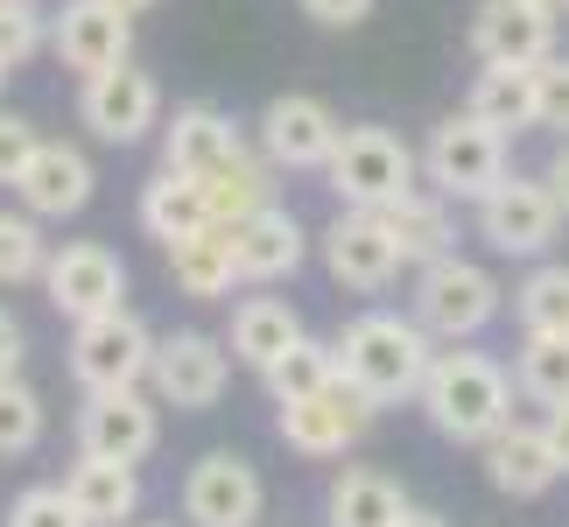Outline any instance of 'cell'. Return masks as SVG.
I'll return each mask as SVG.
<instances>
[{
    "mask_svg": "<svg viewBox=\"0 0 569 527\" xmlns=\"http://www.w3.org/2000/svg\"><path fill=\"white\" fill-rule=\"evenodd\" d=\"M331 345H338V380L359 387L373 408L415 401L422 380H429V359H436V338L401 310H366V317L345 324Z\"/></svg>",
    "mask_w": 569,
    "mask_h": 527,
    "instance_id": "6da1fadb",
    "label": "cell"
},
{
    "mask_svg": "<svg viewBox=\"0 0 569 527\" xmlns=\"http://www.w3.org/2000/svg\"><path fill=\"white\" fill-rule=\"evenodd\" d=\"M422 415L436 436L450 444H492L499 429L513 422V372L492 359V351H436L429 380H422Z\"/></svg>",
    "mask_w": 569,
    "mask_h": 527,
    "instance_id": "7a4b0ae2",
    "label": "cell"
},
{
    "mask_svg": "<svg viewBox=\"0 0 569 527\" xmlns=\"http://www.w3.org/2000/svg\"><path fill=\"white\" fill-rule=\"evenodd\" d=\"M499 302H507V289L492 281V268H478L465 253H443L415 275V324L443 345H471L499 317Z\"/></svg>",
    "mask_w": 569,
    "mask_h": 527,
    "instance_id": "3957f363",
    "label": "cell"
},
{
    "mask_svg": "<svg viewBox=\"0 0 569 527\" xmlns=\"http://www.w3.org/2000/svg\"><path fill=\"white\" fill-rule=\"evenodd\" d=\"M323 176H331L338 205H359V211H380L393 205V197L415 190V176H422V156L393 135V127H345L331 162H323Z\"/></svg>",
    "mask_w": 569,
    "mask_h": 527,
    "instance_id": "277c9868",
    "label": "cell"
},
{
    "mask_svg": "<svg viewBox=\"0 0 569 527\" xmlns=\"http://www.w3.org/2000/svg\"><path fill=\"white\" fill-rule=\"evenodd\" d=\"M562 232V205L549 190V176H499V183L478 197V239L507 260H541Z\"/></svg>",
    "mask_w": 569,
    "mask_h": 527,
    "instance_id": "5b68a950",
    "label": "cell"
},
{
    "mask_svg": "<svg viewBox=\"0 0 569 527\" xmlns=\"http://www.w3.org/2000/svg\"><path fill=\"white\" fill-rule=\"evenodd\" d=\"M422 176L443 197H486L499 176H507V135L499 127H486L465 106V113H450V120H436V135H429V148H422Z\"/></svg>",
    "mask_w": 569,
    "mask_h": 527,
    "instance_id": "8992f818",
    "label": "cell"
},
{
    "mask_svg": "<svg viewBox=\"0 0 569 527\" xmlns=\"http://www.w3.org/2000/svg\"><path fill=\"white\" fill-rule=\"evenodd\" d=\"M148 387H156L162 408L204 415V408L226 401V387H232V345L211 338V331H169V338H156Z\"/></svg>",
    "mask_w": 569,
    "mask_h": 527,
    "instance_id": "52a82bcc",
    "label": "cell"
},
{
    "mask_svg": "<svg viewBox=\"0 0 569 527\" xmlns=\"http://www.w3.org/2000/svg\"><path fill=\"white\" fill-rule=\"evenodd\" d=\"M373 401H366L359 387H345V380H331V387H317V394H302V401H274V436L289 444L296 457H345L359 444L366 429H373Z\"/></svg>",
    "mask_w": 569,
    "mask_h": 527,
    "instance_id": "ba28073f",
    "label": "cell"
},
{
    "mask_svg": "<svg viewBox=\"0 0 569 527\" xmlns=\"http://www.w3.org/2000/svg\"><path fill=\"white\" fill-rule=\"evenodd\" d=\"M148 366H156V331H148L127 302H120V310H106V317H84L78 331H71V372H78L84 394H99V387H141Z\"/></svg>",
    "mask_w": 569,
    "mask_h": 527,
    "instance_id": "9c48e42d",
    "label": "cell"
},
{
    "mask_svg": "<svg viewBox=\"0 0 569 527\" xmlns=\"http://www.w3.org/2000/svg\"><path fill=\"white\" fill-rule=\"evenodd\" d=\"M42 296H50L57 317H106L127 302V268L120 253L106 247V239H63V247H50V268H42Z\"/></svg>",
    "mask_w": 569,
    "mask_h": 527,
    "instance_id": "30bf717a",
    "label": "cell"
},
{
    "mask_svg": "<svg viewBox=\"0 0 569 527\" xmlns=\"http://www.w3.org/2000/svg\"><path fill=\"white\" fill-rule=\"evenodd\" d=\"M78 120L92 127V141L106 148H134L141 135L162 127V84L134 71V63H113V71H92L78 92Z\"/></svg>",
    "mask_w": 569,
    "mask_h": 527,
    "instance_id": "8fae6325",
    "label": "cell"
},
{
    "mask_svg": "<svg viewBox=\"0 0 569 527\" xmlns=\"http://www.w3.org/2000/svg\"><path fill=\"white\" fill-rule=\"evenodd\" d=\"M268 486L239 450H204L183 478V520L190 527H260Z\"/></svg>",
    "mask_w": 569,
    "mask_h": 527,
    "instance_id": "7c38bea8",
    "label": "cell"
},
{
    "mask_svg": "<svg viewBox=\"0 0 569 527\" xmlns=\"http://www.w3.org/2000/svg\"><path fill=\"white\" fill-rule=\"evenodd\" d=\"M50 57L78 78L113 71L134 57V14H120L113 0H63L50 14Z\"/></svg>",
    "mask_w": 569,
    "mask_h": 527,
    "instance_id": "4fadbf2b",
    "label": "cell"
},
{
    "mask_svg": "<svg viewBox=\"0 0 569 527\" xmlns=\"http://www.w3.org/2000/svg\"><path fill=\"white\" fill-rule=\"evenodd\" d=\"M323 268H331L338 289H352V296H380L393 275H401V253H393V239L380 226V211H359V205H345L331 226H323Z\"/></svg>",
    "mask_w": 569,
    "mask_h": 527,
    "instance_id": "5bb4252c",
    "label": "cell"
},
{
    "mask_svg": "<svg viewBox=\"0 0 569 527\" xmlns=\"http://www.w3.org/2000/svg\"><path fill=\"white\" fill-rule=\"evenodd\" d=\"M156 444H162V415H156V401H148L141 387H99V394H84V408H78V450L141 465Z\"/></svg>",
    "mask_w": 569,
    "mask_h": 527,
    "instance_id": "9a60e30c",
    "label": "cell"
},
{
    "mask_svg": "<svg viewBox=\"0 0 569 527\" xmlns=\"http://www.w3.org/2000/svg\"><path fill=\"white\" fill-rule=\"evenodd\" d=\"M226 247H232L239 281L268 289V281H289L302 260H310V232H302V218L289 205H260V211L226 226Z\"/></svg>",
    "mask_w": 569,
    "mask_h": 527,
    "instance_id": "2e32d148",
    "label": "cell"
},
{
    "mask_svg": "<svg viewBox=\"0 0 569 527\" xmlns=\"http://www.w3.org/2000/svg\"><path fill=\"white\" fill-rule=\"evenodd\" d=\"M338 135H345V120L317 92H281V99H268V113H260V156L274 169H323Z\"/></svg>",
    "mask_w": 569,
    "mask_h": 527,
    "instance_id": "e0dca14e",
    "label": "cell"
},
{
    "mask_svg": "<svg viewBox=\"0 0 569 527\" xmlns=\"http://www.w3.org/2000/svg\"><path fill=\"white\" fill-rule=\"evenodd\" d=\"M92 162H84V148L71 141H36V156L21 162L14 176V197H21V211H36V218H78L84 205H92Z\"/></svg>",
    "mask_w": 569,
    "mask_h": 527,
    "instance_id": "ac0fdd59",
    "label": "cell"
},
{
    "mask_svg": "<svg viewBox=\"0 0 569 527\" xmlns=\"http://www.w3.org/2000/svg\"><path fill=\"white\" fill-rule=\"evenodd\" d=\"M471 50L478 63H541L556 57V14H541L535 0H478Z\"/></svg>",
    "mask_w": 569,
    "mask_h": 527,
    "instance_id": "d6986e66",
    "label": "cell"
},
{
    "mask_svg": "<svg viewBox=\"0 0 569 527\" xmlns=\"http://www.w3.org/2000/svg\"><path fill=\"white\" fill-rule=\"evenodd\" d=\"M486 450V478H492V493H507V499H541L562 478L556 465V450H549V429H528V422H507L492 436V444H478Z\"/></svg>",
    "mask_w": 569,
    "mask_h": 527,
    "instance_id": "ffe728a7",
    "label": "cell"
},
{
    "mask_svg": "<svg viewBox=\"0 0 569 527\" xmlns=\"http://www.w3.org/2000/svg\"><path fill=\"white\" fill-rule=\"evenodd\" d=\"M380 226L393 239V253H401V268H429V260L457 253V226H450L443 190H422V183H415L408 197L380 205Z\"/></svg>",
    "mask_w": 569,
    "mask_h": 527,
    "instance_id": "44dd1931",
    "label": "cell"
},
{
    "mask_svg": "<svg viewBox=\"0 0 569 527\" xmlns=\"http://www.w3.org/2000/svg\"><path fill=\"white\" fill-rule=\"evenodd\" d=\"M63 493L78 499V514L92 520V527H120V520H134V507H141V471L127 465V457H92V450H78L71 478H63Z\"/></svg>",
    "mask_w": 569,
    "mask_h": 527,
    "instance_id": "7402d4cb",
    "label": "cell"
},
{
    "mask_svg": "<svg viewBox=\"0 0 569 527\" xmlns=\"http://www.w3.org/2000/svg\"><path fill=\"white\" fill-rule=\"evenodd\" d=\"M239 148V127L218 106H177V120H162V169L211 176Z\"/></svg>",
    "mask_w": 569,
    "mask_h": 527,
    "instance_id": "603a6c76",
    "label": "cell"
},
{
    "mask_svg": "<svg viewBox=\"0 0 569 527\" xmlns=\"http://www.w3.org/2000/svg\"><path fill=\"white\" fill-rule=\"evenodd\" d=\"M197 183H204L211 226H232V218H247V211H260V205H274V162H268V156H253L247 141H239L211 176H197Z\"/></svg>",
    "mask_w": 569,
    "mask_h": 527,
    "instance_id": "cb8c5ba5",
    "label": "cell"
},
{
    "mask_svg": "<svg viewBox=\"0 0 569 527\" xmlns=\"http://www.w3.org/2000/svg\"><path fill=\"white\" fill-rule=\"evenodd\" d=\"M169 275H177V289L190 302H226L232 296V247H226V226H204V232H190V239H169Z\"/></svg>",
    "mask_w": 569,
    "mask_h": 527,
    "instance_id": "d4e9b609",
    "label": "cell"
},
{
    "mask_svg": "<svg viewBox=\"0 0 569 527\" xmlns=\"http://www.w3.org/2000/svg\"><path fill=\"white\" fill-rule=\"evenodd\" d=\"M296 338H302V317L289 310V302H281V296H247V302L232 310V338H226V345H232L239 366L268 372Z\"/></svg>",
    "mask_w": 569,
    "mask_h": 527,
    "instance_id": "484cf974",
    "label": "cell"
},
{
    "mask_svg": "<svg viewBox=\"0 0 569 527\" xmlns=\"http://www.w3.org/2000/svg\"><path fill=\"white\" fill-rule=\"evenodd\" d=\"M323 514H331V527H401V520H408V493L393 486L387 471L352 465V471H338V486H331V499H323Z\"/></svg>",
    "mask_w": 569,
    "mask_h": 527,
    "instance_id": "4316f807",
    "label": "cell"
},
{
    "mask_svg": "<svg viewBox=\"0 0 569 527\" xmlns=\"http://www.w3.org/2000/svg\"><path fill=\"white\" fill-rule=\"evenodd\" d=\"M141 226L148 239H190V232H204L211 226V205H204V183L183 169H162V176H148L141 183Z\"/></svg>",
    "mask_w": 569,
    "mask_h": 527,
    "instance_id": "83f0119b",
    "label": "cell"
},
{
    "mask_svg": "<svg viewBox=\"0 0 569 527\" xmlns=\"http://www.w3.org/2000/svg\"><path fill=\"white\" fill-rule=\"evenodd\" d=\"M471 113L499 135H528L535 127V63H486L471 78Z\"/></svg>",
    "mask_w": 569,
    "mask_h": 527,
    "instance_id": "f1b7e54d",
    "label": "cell"
},
{
    "mask_svg": "<svg viewBox=\"0 0 569 527\" xmlns=\"http://www.w3.org/2000/svg\"><path fill=\"white\" fill-rule=\"evenodd\" d=\"M513 317L520 331H541V338H569V268L562 260H541V268L513 289Z\"/></svg>",
    "mask_w": 569,
    "mask_h": 527,
    "instance_id": "f546056e",
    "label": "cell"
},
{
    "mask_svg": "<svg viewBox=\"0 0 569 527\" xmlns=\"http://www.w3.org/2000/svg\"><path fill=\"white\" fill-rule=\"evenodd\" d=\"M260 380H268L274 401H302V394H317V387H331V380H338V345H323V338L302 331L268 372H260Z\"/></svg>",
    "mask_w": 569,
    "mask_h": 527,
    "instance_id": "4dcf8cb0",
    "label": "cell"
},
{
    "mask_svg": "<svg viewBox=\"0 0 569 527\" xmlns=\"http://www.w3.org/2000/svg\"><path fill=\"white\" fill-rule=\"evenodd\" d=\"M513 387L541 408H562L569 401V338L528 331V345H520V359H513Z\"/></svg>",
    "mask_w": 569,
    "mask_h": 527,
    "instance_id": "1f68e13d",
    "label": "cell"
},
{
    "mask_svg": "<svg viewBox=\"0 0 569 527\" xmlns=\"http://www.w3.org/2000/svg\"><path fill=\"white\" fill-rule=\"evenodd\" d=\"M50 268V239H42L36 211H0V289H21V281H42Z\"/></svg>",
    "mask_w": 569,
    "mask_h": 527,
    "instance_id": "d6a6232c",
    "label": "cell"
},
{
    "mask_svg": "<svg viewBox=\"0 0 569 527\" xmlns=\"http://www.w3.org/2000/svg\"><path fill=\"white\" fill-rule=\"evenodd\" d=\"M42 394L21 372H0V457H29L42 444Z\"/></svg>",
    "mask_w": 569,
    "mask_h": 527,
    "instance_id": "836d02e7",
    "label": "cell"
},
{
    "mask_svg": "<svg viewBox=\"0 0 569 527\" xmlns=\"http://www.w3.org/2000/svg\"><path fill=\"white\" fill-rule=\"evenodd\" d=\"M50 50V14L36 8V0H0V63L21 71V63H36Z\"/></svg>",
    "mask_w": 569,
    "mask_h": 527,
    "instance_id": "e575fe53",
    "label": "cell"
},
{
    "mask_svg": "<svg viewBox=\"0 0 569 527\" xmlns=\"http://www.w3.org/2000/svg\"><path fill=\"white\" fill-rule=\"evenodd\" d=\"M8 527H92V520L78 514V499L63 493V486H29L8 507Z\"/></svg>",
    "mask_w": 569,
    "mask_h": 527,
    "instance_id": "d590c367",
    "label": "cell"
},
{
    "mask_svg": "<svg viewBox=\"0 0 569 527\" xmlns=\"http://www.w3.org/2000/svg\"><path fill=\"white\" fill-rule=\"evenodd\" d=\"M535 127L569 135V57L562 50L535 63Z\"/></svg>",
    "mask_w": 569,
    "mask_h": 527,
    "instance_id": "8d00e7d4",
    "label": "cell"
},
{
    "mask_svg": "<svg viewBox=\"0 0 569 527\" xmlns=\"http://www.w3.org/2000/svg\"><path fill=\"white\" fill-rule=\"evenodd\" d=\"M36 127L21 120V113H0V190H14V176H21V162L36 156Z\"/></svg>",
    "mask_w": 569,
    "mask_h": 527,
    "instance_id": "74e56055",
    "label": "cell"
},
{
    "mask_svg": "<svg viewBox=\"0 0 569 527\" xmlns=\"http://www.w3.org/2000/svg\"><path fill=\"white\" fill-rule=\"evenodd\" d=\"M296 8L310 14L317 29H352V21H366V14L380 8V0H296Z\"/></svg>",
    "mask_w": 569,
    "mask_h": 527,
    "instance_id": "f35d334b",
    "label": "cell"
},
{
    "mask_svg": "<svg viewBox=\"0 0 569 527\" xmlns=\"http://www.w3.org/2000/svg\"><path fill=\"white\" fill-rule=\"evenodd\" d=\"M21 351H29V338H21V324L0 310V372H21Z\"/></svg>",
    "mask_w": 569,
    "mask_h": 527,
    "instance_id": "ab89813d",
    "label": "cell"
},
{
    "mask_svg": "<svg viewBox=\"0 0 569 527\" xmlns=\"http://www.w3.org/2000/svg\"><path fill=\"white\" fill-rule=\"evenodd\" d=\"M541 429H549V450H556V465H562V478H569V401L549 408V422H541Z\"/></svg>",
    "mask_w": 569,
    "mask_h": 527,
    "instance_id": "60d3db41",
    "label": "cell"
},
{
    "mask_svg": "<svg viewBox=\"0 0 569 527\" xmlns=\"http://www.w3.org/2000/svg\"><path fill=\"white\" fill-rule=\"evenodd\" d=\"M549 190H556V205H562V218H569V135H562V148H556V162H549Z\"/></svg>",
    "mask_w": 569,
    "mask_h": 527,
    "instance_id": "b9f144b4",
    "label": "cell"
},
{
    "mask_svg": "<svg viewBox=\"0 0 569 527\" xmlns=\"http://www.w3.org/2000/svg\"><path fill=\"white\" fill-rule=\"evenodd\" d=\"M401 527H450V520H443V514H429V507H408V520H401Z\"/></svg>",
    "mask_w": 569,
    "mask_h": 527,
    "instance_id": "7bdbcfd3",
    "label": "cell"
},
{
    "mask_svg": "<svg viewBox=\"0 0 569 527\" xmlns=\"http://www.w3.org/2000/svg\"><path fill=\"white\" fill-rule=\"evenodd\" d=\"M113 8H120V14H148V8H156V0H113Z\"/></svg>",
    "mask_w": 569,
    "mask_h": 527,
    "instance_id": "ee69618b",
    "label": "cell"
},
{
    "mask_svg": "<svg viewBox=\"0 0 569 527\" xmlns=\"http://www.w3.org/2000/svg\"><path fill=\"white\" fill-rule=\"evenodd\" d=\"M535 8H541V14H556V21H562V14H569V0H535Z\"/></svg>",
    "mask_w": 569,
    "mask_h": 527,
    "instance_id": "f6af8a7d",
    "label": "cell"
},
{
    "mask_svg": "<svg viewBox=\"0 0 569 527\" xmlns=\"http://www.w3.org/2000/svg\"><path fill=\"white\" fill-rule=\"evenodd\" d=\"M0 84H8V63H0Z\"/></svg>",
    "mask_w": 569,
    "mask_h": 527,
    "instance_id": "bcb514c9",
    "label": "cell"
}]
</instances>
